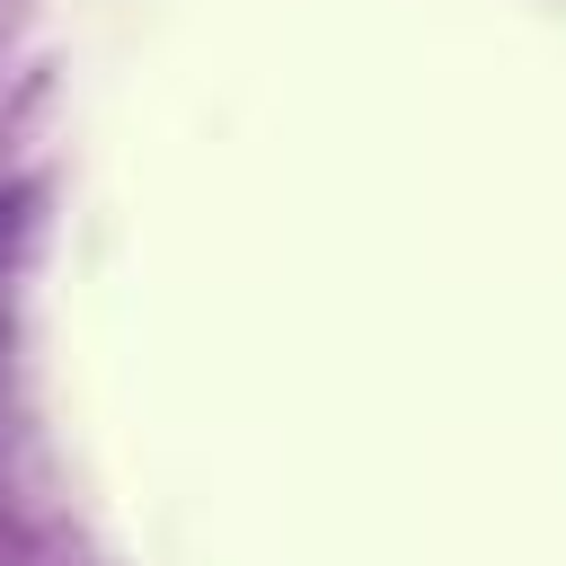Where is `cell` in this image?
Instances as JSON below:
<instances>
[{
  "label": "cell",
  "mask_w": 566,
  "mask_h": 566,
  "mask_svg": "<svg viewBox=\"0 0 566 566\" xmlns=\"http://www.w3.org/2000/svg\"><path fill=\"white\" fill-rule=\"evenodd\" d=\"M27 239H35V186H0V274L27 256Z\"/></svg>",
  "instance_id": "1"
}]
</instances>
